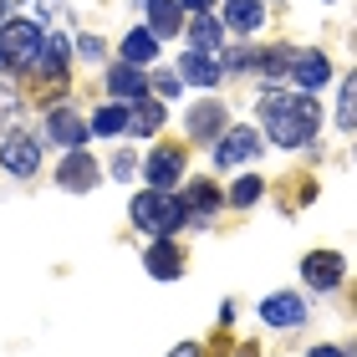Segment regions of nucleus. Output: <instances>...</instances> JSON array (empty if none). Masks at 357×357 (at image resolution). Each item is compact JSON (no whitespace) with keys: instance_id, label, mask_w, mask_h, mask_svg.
Listing matches in <instances>:
<instances>
[{"instance_id":"7","label":"nucleus","mask_w":357,"mask_h":357,"mask_svg":"<svg viewBox=\"0 0 357 357\" xmlns=\"http://www.w3.org/2000/svg\"><path fill=\"white\" fill-rule=\"evenodd\" d=\"M61 92H67V67H46V61H36V67L26 72V97H31V102L52 107Z\"/></svg>"},{"instance_id":"8","label":"nucleus","mask_w":357,"mask_h":357,"mask_svg":"<svg viewBox=\"0 0 357 357\" xmlns=\"http://www.w3.org/2000/svg\"><path fill=\"white\" fill-rule=\"evenodd\" d=\"M261 153V133L245 123V128H230V133L220 138V149H215V164H225V169H235V164H245V158H255Z\"/></svg>"},{"instance_id":"34","label":"nucleus","mask_w":357,"mask_h":357,"mask_svg":"<svg viewBox=\"0 0 357 357\" xmlns=\"http://www.w3.org/2000/svg\"><path fill=\"white\" fill-rule=\"evenodd\" d=\"M0 21H6V0H0Z\"/></svg>"},{"instance_id":"15","label":"nucleus","mask_w":357,"mask_h":357,"mask_svg":"<svg viewBox=\"0 0 357 357\" xmlns=\"http://www.w3.org/2000/svg\"><path fill=\"white\" fill-rule=\"evenodd\" d=\"M220 72H225V67H215V61H209V52H189L184 61H178V77H184V82H194V87H215Z\"/></svg>"},{"instance_id":"10","label":"nucleus","mask_w":357,"mask_h":357,"mask_svg":"<svg viewBox=\"0 0 357 357\" xmlns=\"http://www.w3.org/2000/svg\"><path fill=\"white\" fill-rule=\"evenodd\" d=\"M261 317H266V327H301L306 321V301L291 296V291H275V296L261 301Z\"/></svg>"},{"instance_id":"24","label":"nucleus","mask_w":357,"mask_h":357,"mask_svg":"<svg viewBox=\"0 0 357 357\" xmlns=\"http://www.w3.org/2000/svg\"><path fill=\"white\" fill-rule=\"evenodd\" d=\"M337 128H357V72L342 82V97H337Z\"/></svg>"},{"instance_id":"2","label":"nucleus","mask_w":357,"mask_h":357,"mask_svg":"<svg viewBox=\"0 0 357 357\" xmlns=\"http://www.w3.org/2000/svg\"><path fill=\"white\" fill-rule=\"evenodd\" d=\"M184 220H189V204L174 199L169 189H143L133 199V225L149 230V235H174Z\"/></svg>"},{"instance_id":"11","label":"nucleus","mask_w":357,"mask_h":357,"mask_svg":"<svg viewBox=\"0 0 357 357\" xmlns=\"http://www.w3.org/2000/svg\"><path fill=\"white\" fill-rule=\"evenodd\" d=\"M184 204H189V220L204 225V220L225 204V194H220V184H209V178H194V184L184 189Z\"/></svg>"},{"instance_id":"4","label":"nucleus","mask_w":357,"mask_h":357,"mask_svg":"<svg viewBox=\"0 0 357 357\" xmlns=\"http://www.w3.org/2000/svg\"><path fill=\"white\" fill-rule=\"evenodd\" d=\"M342 271H347V261L337 250H312L301 261V275H306V286L312 291H332V286H342Z\"/></svg>"},{"instance_id":"27","label":"nucleus","mask_w":357,"mask_h":357,"mask_svg":"<svg viewBox=\"0 0 357 357\" xmlns=\"http://www.w3.org/2000/svg\"><path fill=\"white\" fill-rule=\"evenodd\" d=\"M41 61H46V67H61V61H67V36H46Z\"/></svg>"},{"instance_id":"29","label":"nucleus","mask_w":357,"mask_h":357,"mask_svg":"<svg viewBox=\"0 0 357 357\" xmlns=\"http://www.w3.org/2000/svg\"><path fill=\"white\" fill-rule=\"evenodd\" d=\"M10 118H15V92L0 82V123H10Z\"/></svg>"},{"instance_id":"3","label":"nucleus","mask_w":357,"mask_h":357,"mask_svg":"<svg viewBox=\"0 0 357 357\" xmlns=\"http://www.w3.org/2000/svg\"><path fill=\"white\" fill-rule=\"evenodd\" d=\"M41 46H46V36H41L36 21H6L0 26V67L6 72H31L41 61Z\"/></svg>"},{"instance_id":"23","label":"nucleus","mask_w":357,"mask_h":357,"mask_svg":"<svg viewBox=\"0 0 357 357\" xmlns=\"http://www.w3.org/2000/svg\"><path fill=\"white\" fill-rule=\"evenodd\" d=\"M291 46H271V52H255V72H266V77H281V72H291Z\"/></svg>"},{"instance_id":"14","label":"nucleus","mask_w":357,"mask_h":357,"mask_svg":"<svg viewBox=\"0 0 357 357\" xmlns=\"http://www.w3.org/2000/svg\"><path fill=\"white\" fill-rule=\"evenodd\" d=\"M189 133H194V138H215V133H225V107L215 102V97H204V102L189 107Z\"/></svg>"},{"instance_id":"9","label":"nucleus","mask_w":357,"mask_h":357,"mask_svg":"<svg viewBox=\"0 0 357 357\" xmlns=\"http://www.w3.org/2000/svg\"><path fill=\"white\" fill-rule=\"evenodd\" d=\"M178 174H184V149L178 143H164V149L149 153V184L153 189H174Z\"/></svg>"},{"instance_id":"16","label":"nucleus","mask_w":357,"mask_h":357,"mask_svg":"<svg viewBox=\"0 0 357 357\" xmlns=\"http://www.w3.org/2000/svg\"><path fill=\"white\" fill-rule=\"evenodd\" d=\"M291 77L312 92V87H321V82L332 77V67H327V56H321V52H301L296 61H291Z\"/></svg>"},{"instance_id":"22","label":"nucleus","mask_w":357,"mask_h":357,"mask_svg":"<svg viewBox=\"0 0 357 357\" xmlns=\"http://www.w3.org/2000/svg\"><path fill=\"white\" fill-rule=\"evenodd\" d=\"M158 123H164V102H153V97H138L128 128H133V133H158Z\"/></svg>"},{"instance_id":"6","label":"nucleus","mask_w":357,"mask_h":357,"mask_svg":"<svg viewBox=\"0 0 357 357\" xmlns=\"http://www.w3.org/2000/svg\"><path fill=\"white\" fill-rule=\"evenodd\" d=\"M36 164H41V149H36V138L31 133H10L6 143H0V169L6 174H36Z\"/></svg>"},{"instance_id":"17","label":"nucleus","mask_w":357,"mask_h":357,"mask_svg":"<svg viewBox=\"0 0 357 357\" xmlns=\"http://www.w3.org/2000/svg\"><path fill=\"white\" fill-rule=\"evenodd\" d=\"M149 26H153V36L184 31V6H178V0H149Z\"/></svg>"},{"instance_id":"19","label":"nucleus","mask_w":357,"mask_h":357,"mask_svg":"<svg viewBox=\"0 0 357 357\" xmlns=\"http://www.w3.org/2000/svg\"><path fill=\"white\" fill-rule=\"evenodd\" d=\"M107 87H112V97H133V102H138V97L149 92V77H143L138 67H112L107 72Z\"/></svg>"},{"instance_id":"25","label":"nucleus","mask_w":357,"mask_h":357,"mask_svg":"<svg viewBox=\"0 0 357 357\" xmlns=\"http://www.w3.org/2000/svg\"><path fill=\"white\" fill-rule=\"evenodd\" d=\"M128 118H133V112H128V107H102V112H97V118H92V133L112 138V133H123V128H128Z\"/></svg>"},{"instance_id":"28","label":"nucleus","mask_w":357,"mask_h":357,"mask_svg":"<svg viewBox=\"0 0 357 357\" xmlns=\"http://www.w3.org/2000/svg\"><path fill=\"white\" fill-rule=\"evenodd\" d=\"M178 82H184V77H178V72H158V77H153L158 97H174V92H178Z\"/></svg>"},{"instance_id":"13","label":"nucleus","mask_w":357,"mask_h":357,"mask_svg":"<svg viewBox=\"0 0 357 357\" xmlns=\"http://www.w3.org/2000/svg\"><path fill=\"white\" fill-rule=\"evenodd\" d=\"M46 133H52L61 149H82V143H87V123L77 118L72 107H56V112H52V123H46Z\"/></svg>"},{"instance_id":"33","label":"nucleus","mask_w":357,"mask_h":357,"mask_svg":"<svg viewBox=\"0 0 357 357\" xmlns=\"http://www.w3.org/2000/svg\"><path fill=\"white\" fill-rule=\"evenodd\" d=\"M184 10H209V0H178Z\"/></svg>"},{"instance_id":"12","label":"nucleus","mask_w":357,"mask_h":357,"mask_svg":"<svg viewBox=\"0 0 357 357\" xmlns=\"http://www.w3.org/2000/svg\"><path fill=\"white\" fill-rule=\"evenodd\" d=\"M143 261H149V275H158V281H174L178 266H184V255H178V245H174L169 235H158L153 245H149V255H143Z\"/></svg>"},{"instance_id":"18","label":"nucleus","mask_w":357,"mask_h":357,"mask_svg":"<svg viewBox=\"0 0 357 357\" xmlns=\"http://www.w3.org/2000/svg\"><path fill=\"white\" fill-rule=\"evenodd\" d=\"M261 21H266L261 0H230V6H225V26H230V31H245V36H250Z\"/></svg>"},{"instance_id":"5","label":"nucleus","mask_w":357,"mask_h":357,"mask_svg":"<svg viewBox=\"0 0 357 357\" xmlns=\"http://www.w3.org/2000/svg\"><path fill=\"white\" fill-rule=\"evenodd\" d=\"M97 178H102V169H97V164H92V153H82V149H72L67 158H61V169H56V184H61V189H72V194L97 189Z\"/></svg>"},{"instance_id":"26","label":"nucleus","mask_w":357,"mask_h":357,"mask_svg":"<svg viewBox=\"0 0 357 357\" xmlns=\"http://www.w3.org/2000/svg\"><path fill=\"white\" fill-rule=\"evenodd\" d=\"M261 189H266V184H261V178L250 174V178H235V184H230V194H225V199L245 209V204H255V199H261Z\"/></svg>"},{"instance_id":"30","label":"nucleus","mask_w":357,"mask_h":357,"mask_svg":"<svg viewBox=\"0 0 357 357\" xmlns=\"http://www.w3.org/2000/svg\"><path fill=\"white\" fill-rule=\"evenodd\" d=\"M133 169H138V164H133V153H118V164H112V174H118V178H133Z\"/></svg>"},{"instance_id":"31","label":"nucleus","mask_w":357,"mask_h":357,"mask_svg":"<svg viewBox=\"0 0 357 357\" xmlns=\"http://www.w3.org/2000/svg\"><path fill=\"white\" fill-rule=\"evenodd\" d=\"M169 357H204V352H199V347H194V342H178V347H174Z\"/></svg>"},{"instance_id":"20","label":"nucleus","mask_w":357,"mask_h":357,"mask_svg":"<svg viewBox=\"0 0 357 357\" xmlns=\"http://www.w3.org/2000/svg\"><path fill=\"white\" fill-rule=\"evenodd\" d=\"M189 31V41H194V52H220V36H225V26L215 21V15H199V21H194V26H184Z\"/></svg>"},{"instance_id":"1","label":"nucleus","mask_w":357,"mask_h":357,"mask_svg":"<svg viewBox=\"0 0 357 357\" xmlns=\"http://www.w3.org/2000/svg\"><path fill=\"white\" fill-rule=\"evenodd\" d=\"M261 118H266V133L275 149H301L312 143V133L321 128V107L312 92H266L261 97Z\"/></svg>"},{"instance_id":"32","label":"nucleus","mask_w":357,"mask_h":357,"mask_svg":"<svg viewBox=\"0 0 357 357\" xmlns=\"http://www.w3.org/2000/svg\"><path fill=\"white\" fill-rule=\"evenodd\" d=\"M306 357H342V347H312Z\"/></svg>"},{"instance_id":"21","label":"nucleus","mask_w":357,"mask_h":357,"mask_svg":"<svg viewBox=\"0 0 357 357\" xmlns=\"http://www.w3.org/2000/svg\"><path fill=\"white\" fill-rule=\"evenodd\" d=\"M158 56V36H153V31H128V36H123V61H138V67H143V61H153Z\"/></svg>"}]
</instances>
